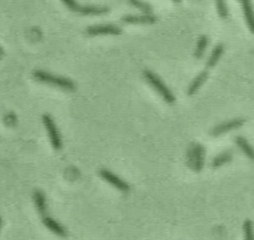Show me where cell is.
Listing matches in <instances>:
<instances>
[{
  "label": "cell",
  "mask_w": 254,
  "mask_h": 240,
  "mask_svg": "<svg viewBox=\"0 0 254 240\" xmlns=\"http://www.w3.org/2000/svg\"><path fill=\"white\" fill-rule=\"evenodd\" d=\"M244 122H245L244 119L236 118V119H232V120L220 123V124H218L217 126L213 127L210 130V135L214 136V137L219 136L223 133H226L228 131H231V130H234V129H237V128L241 127L244 124Z\"/></svg>",
  "instance_id": "obj_8"
},
{
  "label": "cell",
  "mask_w": 254,
  "mask_h": 240,
  "mask_svg": "<svg viewBox=\"0 0 254 240\" xmlns=\"http://www.w3.org/2000/svg\"><path fill=\"white\" fill-rule=\"evenodd\" d=\"M64 5L71 11L80 13L83 15H100L108 12V8L105 6H93V5H79L75 1L72 0H64L63 1Z\"/></svg>",
  "instance_id": "obj_4"
},
{
  "label": "cell",
  "mask_w": 254,
  "mask_h": 240,
  "mask_svg": "<svg viewBox=\"0 0 254 240\" xmlns=\"http://www.w3.org/2000/svg\"><path fill=\"white\" fill-rule=\"evenodd\" d=\"M207 76H208V72H207V71L203 70V71L199 72V73L192 79L191 83L190 84V86H189V88H188V94H189V95L194 94V93L198 90V88L206 81Z\"/></svg>",
  "instance_id": "obj_12"
},
{
  "label": "cell",
  "mask_w": 254,
  "mask_h": 240,
  "mask_svg": "<svg viewBox=\"0 0 254 240\" xmlns=\"http://www.w3.org/2000/svg\"><path fill=\"white\" fill-rule=\"evenodd\" d=\"M99 176L107 182H109L111 185H113L114 187L123 192H128L130 190V185L126 181H124L118 176H116L115 174L106 169H101L99 171Z\"/></svg>",
  "instance_id": "obj_7"
},
{
  "label": "cell",
  "mask_w": 254,
  "mask_h": 240,
  "mask_svg": "<svg viewBox=\"0 0 254 240\" xmlns=\"http://www.w3.org/2000/svg\"><path fill=\"white\" fill-rule=\"evenodd\" d=\"M207 45H208V38L205 35L200 36L199 39L197 40L196 47H195V50H194V57L196 59H201L202 58Z\"/></svg>",
  "instance_id": "obj_17"
},
{
  "label": "cell",
  "mask_w": 254,
  "mask_h": 240,
  "mask_svg": "<svg viewBox=\"0 0 254 240\" xmlns=\"http://www.w3.org/2000/svg\"><path fill=\"white\" fill-rule=\"evenodd\" d=\"M33 77L42 83L51 84L64 90L73 91L75 89V84L71 79L60 75H55L44 70H35L33 72Z\"/></svg>",
  "instance_id": "obj_1"
},
{
  "label": "cell",
  "mask_w": 254,
  "mask_h": 240,
  "mask_svg": "<svg viewBox=\"0 0 254 240\" xmlns=\"http://www.w3.org/2000/svg\"><path fill=\"white\" fill-rule=\"evenodd\" d=\"M42 221L44 223V225L51 230L54 234L60 236V237H65L66 236V230L64 229V227L60 224L57 220H55L54 218H52L51 216L47 215L42 217Z\"/></svg>",
  "instance_id": "obj_9"
},
{
  "label": "cell",
  "mask_w": 254,
  "mask_h": 240,
  "mask_svg": "<svg viewBox=\"0 0 254 240\" xmlns=\"http://www.w3.org/2000/svg\"><path fill=\"white\" fill-rule=\"evenodd\" d=\"M235 143L236 145L242 150V152L249 158V159H253V149L250 146V144L248 143V141L242 137V136H237L235 138Z\"/></svg>",
  "instance_id": "obj_16"
},
{
  "label": "cell",
  "mask_w": 254,
  "mask_h": 240,
  "mask_svg": "<svg viewBox=\"0 0 254 240\" xmlns=\"http://www.w3.org/2000/svg\"><path fill=\"white\" fill-rule=\"evenodd\" d=\"M252 221L247 219L244 221L243 224V232H244V240H253V233H252Z\"/></svg>",
  "instance_id": "obj_18"
},
{
  "label": "cell",
  "mask_w": 254,
  "mask_h": 240,
  "mask_svg": "<svg viewBox=\"0 0 254 240\" xmlns=\"http://www.w3.org/2000/svg\"><path fill=\"white\" fill-rule=\"evenodd\" d=\"M129 2H130V4L139 8L141 11H143L147 15H149L152 12V7L147 3H144V2H141V1H129Z\"/></svg>",
  "instance_id": "obj_19"
},
{
  "label": "cell",
  "mask_w": 254,
  "mask_h": 240,
  "mask_svg": "<svg viewBox=\"0 0 254 240\" xmlns=\"http://www.w3.org/2000/svg\"><path fill=\"white\" fill-rule=\"evenodd\" d=\"M85 33L88 36H101V35H120L122 30L112 24H104V25H93L86 28Z\"/></svg>",
  "instance_id": "obj_6"
},
{
  "label": "cell",
  "mask_w": 254,
  "mask_h": 240,
  "mask_svg": "<svg viewBox=\"0 0 254 240\" xmlns=\"http://www.w3.org/2000/svg\"><path fill=\"white\" fill-rule=\"evenodd\" d=\"M216 8L219 16L222 19H226L228 17V10L224 1H216Z\"/></svg>",
  "instance_id": "obj_20"
},
{
  "label": "cell",
  "mask_w": 254,
  "mask_h": 240,
  "mask_svg": "<svg viewBox=\"0 0 254 240\" xmlns=\"http://www.w3.org/2000/svg\"><path fill=\"white\" fill-rule=\"evenodd\" d=\"M231 160H232V154H231V152L226 151V152H223V153L217 155L215 158H213L212 161H211L210 166H211L213 169H216V168H218V167H220V166H222V165H224V164L230 162Z\"/></svg>",
  "instance_id": "obj_15"
},
{
  "label": "cell",
  "mask_w": 254,
  "mask_h": 240,
  "mask_svg": "<svg viewBox=\"0 0 254 240\" xmlns=\"http://www.w3.org/2000/svg\"><path fill=\"white\" fill-rule=\"evenodd\" d=\"M223 51H224V46L222 44H218L214 47V49L212 50V52L207 60V62H206L208 67H212L217 63L221 55L223 54Z\"/></svg>",
  "instance_id": "obj_14"
},
{
  "label": "cell",
  "mask_w": 254,
  "mask_h": 240,
  "mask_svg": "<svg viewBox=\"0 0 254 240\" xmlns=\"http://www.w3.org/2000/svg\"><path fill=\"white\" fill-rule=\"evenodd\" d=\"M33 199L35 202V206L39 212V214L44 217L48 215V204H47V199L46 195L42 190H35L33 193Z\"/></svg>",
  "instance_id": "obj_10"
},
{
  "label": "cell",
  "mask_w": 254,
  "mask_h": 240,
  "mask_svg": "<svg viewBox=\"0 0 254 240\" xmlns=\"http://www.w3.org/2000/svg\"><path fill=\"white\" fill-rule=\"evenodd\" d=\"M204 148L200 144H192L188 150V166L194 172H200L204 164Z\"/></svg>",
  "instance_id": "obj_3"
},
{
  "label": "cell",
  "mask_w": 254,
  "mask_h": 240,
  "mask_svg": "<svg viewBox=\"0 0 254 240\" xmlns=\"http://www.w3.org/2000/svg\"><path fill=\"white\" fill-rule=\"evenodd\" d=\"M143 75H144L146 81L161 95V97L166 102H168V103L175 102V99H176L175 95L156 73L147 69V70H144Z\"/></svg>",
  "instance_id": "obj_2"
},
{
  "label": "cell",
  "mask_w": 254,
  "mask_h": 240,
  "mask_svg": "<svg viewBox=\"0 0 254 240\" xmlns=\"http://www.w3.org/2000/svg\"><path fill=\"white\" fill-rule=\"evenodd\" d=\"M122 21L130 24H153L156 18L151 15H126L122 17Z\"/></svg>",
  "instance_id": "obj_11"
},
{
  "label": "cell",
  "mask_w": 254,
  "mask_h": 240,
  "mask_svg": "<svg viewBox=\"0 0 254 240\" xmlns=\"http://www.w3.org/2000/svg\"><path fill=\"white\" fill-rule=\"evenodd\" d=\"M1 226H2V219L0 217V230H1Z\"/></svg>",
  "instance_id": "obj_21"
},
{
  "label": "cell",
  "mask_w": 254,
  "mask_h": 240,
  "mask_svg": "<svg viewBox=\"0 0 254 240\" xmlns=\"http://www.w3.org/2000/svg\"><path fill=\"white\" fill-rule=\"evenodd\" d=\"M42 120L48 132L53 148L56 150H60L62 148V138L54 119L50 114H44L42 117Z\"/></svg>",
  "instance_id": "obj_5"
},
{
  "label": "cell",
  "mask_w": 254,
  "mask_h": 240,
  "mask_svg": "<svg viewBox=\"0 0 254 240\" xmlns=\"http://www.w3.org/2000/svg\"><path fill=\"white\" fill-rule=\"evenodd\" d=\"M244 17L246 24L248 25L249 29L251 32L254 31V25H253V11H252V6L249 1H241Z\"/></svg>",
  "instance_id": "obj_13"
},
{
  "label": "cell",
  "mask_w": 254,
  "mask_h": 240,
  "mask_svg": "<svg viewBox=\"0 0 254 240\" xmlns=\"http://www.w3.org/2000/svg\"><path fill=\"white\" fill-rule=\"evenodd\" d=\"M2 55V51H1V49H0V56Z\"/></svg>",
  "instance_id": "obj_22"
}]
</instances>
